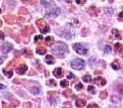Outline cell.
Returning a JSON list of instances; mask_svg holds the SVG:
<instances>
[{
	"mask_svg": "<svg viewBox=\"0 0 123 108\" xmlns=\"http://www.w3.org/2000/svg\"><path fill=\"white\" fill-rule=\"evenodd\" d=\"M52 51L54 55L62 58V57H64V55L68 51V46H67L66 44H64V42L58 41L57 44L52 47Z\"/></svg>",
	"mask_w": 123,
	"mask_h": 108,
	"instance_id": "obj_1",
	"label": "cell"
},
{
	"mask_svg": "<svg viewBox=\"0 0 123 108\" xmlns=\"http://www.w3.org/2000/svg\"><path fill=\"white\" fill-rule=\"evenodd\" d=\"M56 32L59 34L60 36L64 37V38H67V40H70L71 37L74 36V31L69 29V27H62L60 29H56Z\"/></svg>",
	"mask_w": 123,
	"mask_h": 108,
	"instance_id": "obj_2",
	"label": "cell"
},
{
	"mask_svg": "<svg viewBox=\"0 0 123 108\" xmlns=\"http://www.w3.org/2000/svg\"><path fill=\"white\" fill-rule=\"evenodd\" d=\"M70 66H71V68L75 69V70H82V69H83L84 66H86V63H84V61L82 59H74L71 61Z\"/></svg>",
	"mask_w": 123,
	"mask_h": 108,
	"instance_id": "obj_3",
	"label": "cell"
},
{
	"mask_svg": "<svg viewBox=\"0 0 123 108\" xmlns=\"http://www.w3.org/2000/svg\"><path fill=\"white\" fill-rule=\"evenodd\" d=\"M36 24H37V26L39 27V29H40L41 32L43 33V34L50 31V27L48 26L47 24H46V22H45L43 19H38L36 21Z\"/></svg>",
	"mask_w": 123,
	"mask_h": 108,
	"instance_id": "obj_4",
	"label": "cell"
},
{
	"mask_svg": "<svg viewBox=\"0 0 123 108\" xmlns=\"http://www.w3.org/2000/svg\"><path fill=\"white\" fill-rule=\"evenodd\" d=\"M73 50H74L77 54L83 55V56L87 55V53H88V50H87L82 45H80V44H74V45H73Z\"/></svg>",
	"mask_w": 123,
	"mask_h": 108,
	"instance_id": "obj_5",
	"label": "cell"
},
{
	"mask_svg": "<svg viewBox=\"0 0 123 108\" xmlns=\"http://www.w3.org/2000/svg\"><path fill=\"white\" fill-rule=\"evenodd\" d=\"M59 14H60V9H59V8H55L54 10L48 12V13H46V14H45V17H46V18L54 19V18H56V17H57Z\"/></svg>",
	"mask_w": 123,
	"mask_h": 108,
	"instance_id": "obj_6",
	"label": "cell"
},
{
	"mask_svg": "<svg viewBox=\"0 0 123 108\" xmlns=\"http://www.w3.org/2000/svg\"><path fill=\"white\" fill-rule=\"evenodd\" d=\"M12 49H13V46H12V45L9 44V42H5V44H3L2 46H1V51H2V53H4V54L9 53Z\"/></svg>",
	"mask_w": 123,
	"mask_h": 108,
	"instance_id": "obj_7",
	"label": "cell"
},
{
	"mask_svg": "<svg viewBox=\"0 0 123 108\" xmlns=\"http://www.w3.org/2000/svg\"><path fill=\"white\" fill-rule=\"evenodd\" d=\"M27 70H28V67H27V65H24V64H20L18 67H16V73L19 75L25 74Z\"/></svg>",
	"mask_w": 123,
	"mask_h": 108,
	"instance_id": "obj_8",
	"label": "cell"
},
{
	"mask_svg": "<svg viewBox=\"0 0 123 108\" xmlns=\"http://www.w3.org/2000/svg\"><path fill=\"white\" fill-rule=\"evenodd\" d=\"M88 14H90L91 16H97L99 13H100V9L98 7H96V6H91L90 8H88Z\"/></svg>",
	"mask_w": 123,
	"mask_h": 108,
	"instance_id": "obj_9",
	"label": "cell"
},
{
	"mask_svg": "<svg viewBox=\"0 0 123 108\" xmlns=\"http://www.w3.org/2000/svg\"><path fill=\"white\" fill-rule=\"evenodd\" d=\"M23 34H24V36H29V34H32L35 32V28H34L32 25H29V26H27L24 29H23Z\"/></svg>",
	"mask_w": 123,
	"mask_h": 108,
	"instance_id": "obj_10",
	"label": "cell"
},
{
	"mask_svg": "<svg viewBox=\"0 0 123 108\" xmlns=\"http://www.w3.org/2000/svg\"><path fill=\"white\" fill-rule=\"evenodd\" d=\"M4 19H5V22L8 24H13L15 22V16L13 15H5L4 16Z\"/></svg>",
	"mask_w": 123,
	"mask_h": 108,
	"instance_id": "obj_11",
	"label": "cell"
},
{
	"mask_svg": "<svg viewBox=\"0 0 123 108\" xmlns=\"http://www.w3.org/2000/svg\"><path fill=\"white\" fill-rule=\"evenodd\" d=\"M53 75L55 77H57V78H61V77H63V70L61 68L55 69V70L53 71Z\"/></svg>",
	"mask_w": 123,
	"mask_h": 108,
	"instance_id": "obj_12",
	"label": "cell"
},
{
	"mask_svg": "<svg viewBox=\"0 0 123 108\" xmlns=\"http://www.w3.org/2000/svg\"><path fill=\"white\" fill-rule=\"evenodd\" d=\"M94 82L96 84L100 85V86H105L106 85V80L104 79V78H102V77H97L96 79L94 80Z\"/></svg>",
	"mask_w": 123,
	"mask_h": 108,
	"instance_id": "obj_13",
	"label": "cell"
},
{
	"mask_svg": "<svg viewBox=\"0 0 123 108\" xmlns=\"http://www.w3.org/2000/svg\"><path fill=\"white\" fill-rule=\"evenodd\" d=\"M75 105L77 106V107H83V106H86L87 105V100L86 99H77L75 102Z\"/></svg>",
	"mask_w": 123,
	"mask_h": 108,
	"instance_id": "obj_14",
	"label": "cell"
},
{
	"mask_svg": "<svg viewBox=\"0 0 123 108\" xmlns=\"http://www.w3.org/2000/svg\"><path fill=\"white\" fill-rule=\"evenodd\" d=\"M42 5L46 8L53 6V0H42Z\"/></svg>",
	"mask_w": 123,
	"mask_h": 108,
	"instance_id": "obj_15",
	"label": "cell"
},
{
	"mask_svg": "<svg viewBox=\"0 0 123 108\" xmlns=\"http://www.w3.org/2000/svg\"><path fill=\"white\" fill-rule=\"evenodd\" d=\"M45 62L47 63L48 65H53L54 63H55V60H54V58L52 57V56H46V58H45Z\"/></svg>",
	"mask_w": 123,
	"mask_h": 108,
	"instance_id": "obj_16",
	"label": "cell"
},
{
	"mask_svg": "<svg viewBox=\"0 0 123 108\" xmlns=\"http://www.w3.org/2000/svg\"><path fill=\"white\" fill-rule=\"evenodd\" d=\"M29 91H31L33 94L38 95L41 92V87H39V86H37V87H31L29 88Z\"/></svg>",
	"mask_w": 123,
	"mask_h": 108,
	"instance_id": "obj_17",
	"label": "cell"
},
{
	"mask_svg": "<svg viewBox=\"0 0 123 108\" xmlns=\"http://www.w3.org/2000/svg\"><path fill=\"white\" fill-rule=\"evenodd\" d=\"M22 54L23 55V56H25L27 58H32V56H33V53L29 50H28V49H24V50H23L22 51Z\"/></svg>",
	"mask_w": 123,
	"mask_h": 108,
	"instance_id": "obj_18",
	"label": "cell"
},
{
	"mask_svg": "<svg viewBox=\"0 0 123 108\" xmlns=\"http://www.w3.org/2000/svg\"><path fill=\"white\" fill-rule=\"evenodd\" d=\"M111 67L114 69V70H119L120 69V64H119V61L118 60H115L112 64H111Z\"/></svg>",
	"mask_w": 123,
	"mask_h": 108,
	"instance_id": "obj_19",
	"label": "cell"
},
{
	"mask_svg": "<svg viewBox=\"0 0 123 108\" xmlns=\"http://www.w3.org/2000/svg\"><path fill=\"white\" fill-rule=\"evenodd\" d=\"M63 95H64L65 97H71V98H73L74 97V95H73V93H72V91H71L70 89H67V90H65L64 92H63Z\"/></svg>",
	"mask_w": 123,
	"mask_h": 108,
	"instance_id": "obj_20",
	"label": "cell"
},
{
	"mask_svg": "<svg viewBox=\"0 0 123 108\" xmlns=\"http://www.w3.org/2000/svg\"><path fill=\"white\" fill-rule=\"evenodd\" d=\"M36 51H37V53L39 54V55H45L46 51H47V50H46L44 46H38L37 50H36Z\"/></svg>",
	"mask_w": 123,
	"mask_h": 108,
	"instance_id": "obj_21",
	"label": "cell"
},
{
	"mask_svg": "<svg viewBox=\"0 0 123 108\" xmlns=\"http://www.w3.org/2000/svg\"><path fill=\"white\" fill-rule=\"evenodd\" d=\"M112 33H113V36H115V37L117 38V40H121V38H122V36H121L120 32L118 31L117 29H115V28H114V29H112Z\"/></svg>",
	"mask_w": 123,
	"mask_h": 108,
	"instance_id": "obj_22",
	"label": "cell"
},
{
	"mask_svg": "<svg viewBox=\"0 0 123 108\" xmlns=\"http://www.w3.org/2000/svg\"><path fill=\"white\" fill-rule=\"evenodd\" d=\"M3 73L4 75L8 78H11L12 77V71L11 70H7V69H3Z\"/></svg>",
	"mask_w": 123,
	"mask_h": 108,
	"instance_id": "obj_23",
	"label": "cell"
},
{
	"mask_svg": "<svg viewBox=\"0 0 123 108\" xmlns=\"http://www.w3.org/2000/svg\"><path fill=\"white\" fill-rule=\"evenodd\" d=\"M122 45L119 44V42H117V44H115V51L116 53H120V51H122Z\"/></svg>",
	"mask_w": 123,
	"mask_h": 108,
	"instance_id": "obj_24",
	"label": "cell"
},
{
	"mask_svg": "<svg viewBox=\"0 0 123 108\" xmlns=\"http://www.w3.org/2000/svg\"><path fill=\"white\" fill-rule=\"evenodd\" d=\"M91 80H92V78L88 74H86L84 76H82V81L83 82H91Z\"/></svg>",
	"mask_w": 123,
	"mask_h": 108,
	"instance_id": "obj_25",
	"label": "cell"
},
{
	"mask_svg": "<svg viewBox=\"0 0 123 108\" xmlns=\"http://www.w3.org/2000/svg\"><path fill=\"white\" fill-rule=\"evenodd\" d=\"M53 41H54V38L52 36H48L47 38H46V42H47V45L48 46H51L53 44Z\"/></svg>",
	"mask_w": 123,
	"mask_h": 108,
	"instance_id": "obj_26",
	"label": "cell"
},
{
	"mask_svg": "<svg viewBox=\"0 0 123 108\" xmlns=\"http://www.w3.org/2000/svg\"><path fill=\"white\" fill-rule=\"evenodd\" d=\"M107 96H108V92H107V91H102V92L100 93V98H101V99L107 98Z\"/></svg>",
	"mask_w": 123,
	"mask_h": 108,
	"instance_id": "obj_27",
	"label": "cell"
},
{
	"mask_svg": "<svg viewBox=\"0 0 123 108\" xmlns=\"http://www.w3.org/2000/svg\"><path fill=\"white\" fill-rule=\"evenodd\" d=\"M105 13H106V15H112L113 14V8H111V7H110V8H106V12H105Z\"/></svg>",
	"mask_w": 123,
	"mask_h": 108,
	"instance_id": "obj_28",
	"label": "cell"
},
{
	"mask_svg": "<svg viewBox=\"0 0 123 108\" xmlns=\"http://www.w3.org/2000/svg\"><path fill=\"white\" fill-rule=\"evenodd\" d=\"M60 85H61V87H62V88H66L69 84H68V82H67L66 80H62V81L60 82Z\"/></svg>",
	"mask_w": 123,
	"mask_h": 108,
	"instance_id": "obj_29",
	"label": "cell"
},
{
	"mask_svg": "<svg viewBox=\"0 0 123 108\" xmlns=\"http://www.w3.org/2000/svg\"><path fill=\"white\" fill-rule=\"evenodd\" d=\"M111 99H112V102H114V103H119L120 102V98L117 97V96H114V95L112 96Z\"/></svg>",
	"mask_w": 123,
	"mask_h": 108,
	"instance_id": "obj_30",
	"label": "cell"
},
{
	"mask_svg": "<svg viewBox=\"0 0 123 108\" xmlns=\"http://www.w3.org/2000/svg\"><path fill=\"white\" fill-rule=\"evenodd\" d=\"M88 91H90L92 94H96V89H95L94 86H88Z\"/></svg>",
	"mask_w": 123,
	"mask_h": 108,
	"instance_id": "obj_31",
	"label": "cell"
},
{
	"mask_svg": "<svg viewBox=\"0 0 123 108\" xmlns=\"http://www.w3.org/2000/svg\"><path fill=\"white\" fill-rule=\"evenodd\" d=\"M116 90L118 92H120L121 94H123V85L122 84H120V85H118L117 87H116Z\"/></svg>",
	"mask_w": 123,
	"mask_h": 108,
	"instance_id": "obj_32",
	"label": "cell"
},
{
	"mask_svg": "<svg viewBox=\"0 0 123 108\" xmlns=\"http://www.w3.org/2000/svg\"><path fill=\"white\" fill-rule=\"evenodd\" d=\"M75 89L78 90V91H79V90H82L83 89V85L82 83H77V84L75 85Z\"/></svg>",
	"mask_w": 123,
	"mask_h": 108,
	"instance_id": "obj_33",
	"label": "cell"
},
{
	"mask_svg": "<svg viewBox=\"0 0 123 108\" xmlns=\"http://www.w3.org/2000/svg\"><path fill=\"white\" fill-rule=\"evenodd\" d=\"M10 102H11V104L13 105V106H18V104H19V102L18 101V100H15L14 98H11V100H10Z\"/></svg>",
	"mask_w": 123,
	"mask_h": 108,
	"instance_id": "obj_34",
	"label": "cell"
},
{
	"mask_svg": "<svg viewBox=\"0 0 123 108\" xmlns=\"http://www.w3.org/2000/svg\"><path fill=\"white\" fill-rule=\"evenodd\" d=\"M19 13H20V14H28V10L25 9L24 7H22V8L19 9Z\"/></svg>",
	"mask_w": 123,
	"mask_h": 108,
	"instance_id": "obj_35",
	"label": "cell"
},
{
	"mask_svg": "<svg viewBox=\"0 0 123 108\" xmlns=\"http://www.w3.org/2000/svg\"><path fill=\"white\" fill-rule=\"evenodd\" d=\"M48 85H50V86H53V87H55V86L57 85V83L55 82L54 80H49L48 81Z\"/></svg>",
	"mask_w": 123,
	"mask_h": 108,
	"instance_id": "obj_36",
	"label": "cell"
},
{
	"mask_svg": "<svg viewBox=\"0 0 123 108\" xmlns=\"http://www.w3.org/2000/svg\"><path fill=\"white\" fill-rule=\"evenodd\" d=\"M110 51H111V46H107L105 47V53H106V54H109Z\"/></svg>",
	"mask_w": 123,
	"mask_h": 108,
	"instance_id": "obj_37",
	"label": "cell"
},
{
	"mask_svg": "<svg viewBox=\"0 0 123 108\" xmlns=\"http://www.w3.org/2000/svg\"><path fill=\"white\" fill-rule=\"evenodd\" d=\"M41 40H43V36H37L35 37V41H36V42H38V41H41Z\"/></svg>",
	"mask_w": 123,
	"mask_h": 108,
	"instance_id": "obj_38",
	"label": "cell"
},
{
	"mask_svg": "<svg viewBox=\"0 0 123 108\" xmlns=\"http://www.w3.org/2000/svg\"><path fill=\"white\" fill-rule=\"evenodd\" d=\"M99 65H101L102 68H106V63L103 61V60H100V61H99Z\"/></svg>",
	"mask_w": 123,
	"mask_h": 108,
	"instance_id": "obj_39",
	"label": "cell"
},
{
	"mask_svg": "<svg viewBox=\"0 0 123 108\" xmlns=\"http://www.w3.org/2000/svg\"><path fill=\"white\" fill-rule=\"evenodd\" d=\"M75 2L78 3V4H83V3L87 2V0H75Z\"/></svg>",
	"mask_w": 123,
	"mask_h": 108,
	"instance_id": "obj_40",
	"label": "cell"
},
{
	"mask_svg": "<svg viewBox=\"0 0 123 108\" xmlns=\"http://www.w3.org/2000/svg\"><path fill=\"white\" fill-rule=\"evenodd\" d=\"M67 77H68V79H73L74 75L72 74V73H68V76H67Z\"/></svg>",
	"mask_w": 123,
	"mask_h": 108,
	"instance_id": "obj_41",
	"label": "cell"
},
{
	"mask_svg": "<svg viewBox=\"0 0 123 108\" xmlns=\"http://www.w3.org/2000/svg\"><path fill=\"white\" fill-rule=\"evenodd\" d=\"M18 23H23V21H24V19L23 18V17H19V18H18Z\"/></svg>",
	"mask_w": 123,
	"mask_h": 108,
	"instance_id": "obj_42",
	"label": "cell"
},
{
	"mask_svg": "<svg viewBox=\"0 0 123 108\" xmlns=\"http://www.w3.org/2000/svg\"><path fill=\"white\" fill-rule=\"evenodd\" d=\"M119 20L123 21V12H120V13H119Z\"/></svg>",
	"mask_w": 123,
	"mask_h": 108,
	"instance_id": "obj_43",
	"label": "cell"
},
{
	"mask_svg": "<svg viewBox=\"0 0 123 108\" xmlns=\"http://www.w3.org/2000/svg\"><path fill=\"white\" fill-rule=\"evenodd\" d=\"M31 106H32L31 103H24L23 104V107H31Z\"/></svg>",
	"mask_w": 123,
	"mask_h": 108,
	"instance_id": "obj_44",
	"label": "cell"
},
{
	"mask_svg": "<svg viewBox=\"0 0 123 108\" xmlns=\"http://www.w3.org/2000/svg\"><path fill=\"white\" fill-rule=\"evenodd\" d=\"M88 107H99V105L98 104H90V105H88Z\"/></svg>",
	"mask_w": 123,
	"mask_h": 108,
	"instance_id": "obj_45",
	"label": "cell"
},
{
	"mask_svg": "<svg viewBox=\"0 0 123 108\" xmlns=\"http://www.w3.org/2000/svg\"><path fill=\"white\" fill-rule=\"evenodd\" d=\"M4 60H5V57H1V58H0V64H2Z\"/></svg>",
	"mask_w": 123,
	"mask_h": 108,
	"instance_id": "obj_46",
	"label": "cell"
},
{
	"mask_svg": "<svg viewBox=\"0 0 123 108\" xmlns=\"http://www.w3.org/2000/svg\"><path fill=\"white\" fill-rule=\"evenodd\" d=\"M3 89H5V86L3 84H0V90H3Z\"/></svg>",
	"mask_w": 123,
	"mask_h": 108,
	"instance_id": "obj_47",
	"label": "cell"
},
{
	"mask_svg": "<svg viewBox=\"0 0 123 108\" xmlns=\"http://www.w3.org/2000/svg\"><path fill=\"white\" fill-rule=\"evenodd\" d=\"M0 38H1V40H3V38H4V34L2 32H0Z\"/></svg>",
	"mask_w": 123,
	"mask_h": 108,
	"instance_id": "obj_48",
	"label": "cell"
},
{
	"mask_svg": "<svg viewBox=\"0 0 123 108\" xmlns=\"http://www.w3.org/2000/svg\"><path fill=\"white\" fill-rule=\"evenodd\" d=\"M64 105H65V106H66V105H67V106H71V104H70L69 102H68V103H66V102H65V103H64Z\"/></svg>",
	"mask_w": 123,
	"mask_h": 108,
	"instance_id": "obj_49",
	"label": "cell"
},
{
	"mask_svg": "<svg viewBox=\"0 0 123 108\" xmlns=\"http://www.w3.org/2000/svg\"><path fill=\"white\" fill-rule=\"evenodd\" d=\"M23 2H27V1H29V0H22Z\"/></svg>",
	"mask_w": 123,
	"mask_h": 108,
	"instance_id": "obj_50",
	"label": "cell"
},
{
	"mask_svg": "<svg viewBox=\"0 0 123 108\" xmlns=\"http://www.w3.org/2000/svg\"><path fill=\"white\" fill-rule=\"evenodd\" d=\"M1 25H2V21L0 20V26H1Z\"/></svg>",
	"mask_w": 123,
	"mask_h": 108,
	"instance_id": "obj_51",
	"label": "cell"
},
{
	"mask_svg": "<svg viewBox=\"0 0 123 108\" xmlns=\"http://www.w3.org/2000/svg\"><path fill=\"white\" fill-rule=\"evenodd\" d=\"M1 12H2V11H1V9H0V13H1Z\"/></svg>",
	"mask_w": 123,
	"mask_h": 108,
	"instance_id": "obj_52",
	"label": "cell"
},
{
	"mask_svg": "<svg viewBox=\"0 0 123 108\" xmlns=\"http://www.w3.org/2000/svg\"><path fill=\"white\" fill-rule=\"evenodd\" d=\"M110 1H111V2H112V0H110Z\"/></svg>",
	"mask_w": 123,
	"mask_h": 108,
	"instance_id": "obj_53",
	"label": "cell"
},
{
	"mask_svg": "<svg viewBox=\"0 0 123 108\" xmlns=\"http://www.w3.org/2000/svg\"><path fill=\"white\" fill-rule=\"evenodd\" d=\"M122 57H123V56H122Z\"/></svg>",
	"mask_w": 123,
	"mask_h": 108,
	"instance_id": "obj_54",
	"label": "cell"
}]
</instances>
